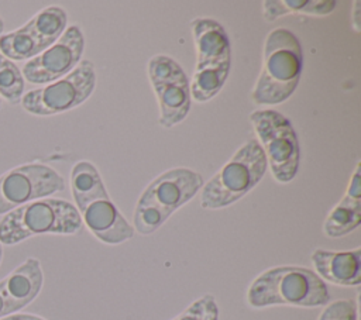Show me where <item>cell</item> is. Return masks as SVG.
<instances>
[{"label":"cell","instance_id":"26","mask_svg":"<svg viewBox=\"0 0 361 320\" xmlns=\"http://www.w3.org/2000/svg\"><path fill=\"white\" fill-rule=\"evenodd\" d=\"M1 259H3V245L0 242V264H1Z\"/></svg>","mask_w":361,"mask_h":320},{"label":"cell","instance_id":"8","mask_svg":"<svg viewBox=\"0 0 361 320\" xmlns=\"http://www.w3.org/2000/svg\"><path fill=\"white\" fill-rule=\"evenodd\" d=\"M250 121L272 176L281 183L293 180L299 169L300 148L290 120L274 109H261L250 114Z\"/></svg>","mask_w":361,"mask_h":320},{"label":"cell","instance_id":"18","mask_svg":"<svg viewBox=\"0 0 361 320\" xmlns=\"http://www.w3.org/2000/svg\"><path fill=\"white\" fill-rule=\"evenodd\" d=\"M41 52L39 44L27 24L0 35V54L13 62L28 61Z\"/></svg>","mask_w":361,"mask_h":320},{"label":"cell","instance_id":"19","mask_svg":"<svg viewBox=\"0 0 361 320\" xmlns=\"http://www.w3.org/2000/svg\"><path fill=\"white\" fill-rule=\"evenodd\" d=\"M25 90V80L16 62L4 55L0 59V99L8 104H18Z\"/></svg>","mask_w":361,"mask_h":320},{"label":"cell","instance_id":"10","mask_svg":"<svg viewBox=\"0 0 361 320\" xmlns=\"http://www.w3.org/2000/svg\"><path fill=\"white\" fill-rule=\"evenodd\" d=\"M147 73L159 107V125L171 128L182 123L190 111L192 97L190 80L180 63L164 54L154 55Z\"/></svg>","mask_w":361,"mask_h":320},{"label":"cell","instance_id":"1","mask_svg":"<svg viewBox=\"0 0 361 320\" xmlns=\"http://www.w3.org/2000/svg\"><path fill=\"white\" fill-rule=\"evenodd\" d=\"M71 192L82 223L100 242L117 245L134 237L133 224L110 199L106 185L92 162L79 161L72 166Z\"/></svg>","mask_w":361,"mask_h":320},{"label":"cell","instance_id":"7","mask_svg":"<svg viewBox=\"0 0 361 320\" xmlns=\"http://www.w3.org/2000/svg\"><path fill=\"white\" fill-rule=\"evenodd\" d=\"M268 164L255 138L245 141L200 189V206L217 210L238 202L264 178Z\"/></svg>","mask_w":361,"mask_h":320},{"label":"cell","instance_id":"25","mask_svg":"<svg viewBox=\"0 0 361 320\" xmlns=\"http://www.w3.org/2000/svg\"><path fill=\"white\" fill-rule=\"evenodd\" d=\"M4 32V21H3V18H1V16H0V35Z\"/></svg>","mask_w":361,"mask_h":320},{"label":"cell","instance_id":"13","mask_svg":"<svg viewBox=\"0 0 361 320\" xmlns=\"http://www.w3.org/2000/svg\"><path fill=\"white\" fill-rule=\"evenodd\" d=\"M44 272L38 258L28 257L0 281V292L7 300L11 314L18 313L39 295Z\"/></svg>","mask_w":361,"mask_h":320},{"label":"cell","instance_id":"23","mask_svg":"<svg viewBox=\"0 0 361 320\" xmlns=\"http://www.w3.org/2000/svg\"><path fill=\"white\" fill-rule=\"evenodd\" d=\"M8 314H11L10 306H8L7 300L4 299L3 293L0 292V319H1V317H6V316H8Z\"/></svg>","mask_w":361,"mask_h":320},{"label":"cell","instance_id":"15","mask_svg":"<svg viewBox=\"0 0 361 320\" xmlns=\"http://www.w3.org/2000/svg\"><path fill=\"white\" fill-rule=\"evenodd\" d=\"M361 164L357 162L355 169L348 182L347 190L341 200L327 214L323 233L330 238L344 237L353 233L361 224Z\"/></svg>","mask_w":361,"mask_h":320},{"label":"cell","instance_id":"21","mask_svg":"<svg viewBox=\"0 0 361 320\" xmlns=\"http://www.w3.org/2000/svg\"><path fill=\"white\" fill-rule=\"evenodd\" d=\"M319 320H358V304L351 299L329 302L322 310Z\"/></svg>","mask_w":361,"mask_h":320},{"label":"cell","instance_id":"9","mask_svg":"<svg viewBox=\"0 0 361 320\" xmlns=\"http://www.w3.org/2000/svg\"><path fill=\"white\" fill-rule=\"evenodd\" d=\"M94 65L89 59H82L66 76L24 92L20 104L24 111L32 116L61 114L85 103L94 92Z\"/></svg>","mask_w":361,"mask_h":320},{"label":"cell","instance_id":"11","mask_svg":"<svg viewBox=\"0 0 361 320\" xmlns=\"http://www.w3.org/2000/svg\"><path fill=\"white\" fill-rule=\"evenodd\" d=\"M65 190V179L42 162H28L0 175V216Z\"/></svg>","mask_w":361,"mask_h":320},{"label":"cell","instance_id":"6","mask_svg":"<svg viewBox=\"0 0 361 320\" xmlns=\"http://www.w3.org/2000/svg\"><path fill=\"white\" fill-rule=\"evenodd\" d=\"M196 68L190 83V97L197 103L212 100L226 85L231 68V45L224 27L209 17H197L190 23Z\"/></svg>","mask_w":361,"mask_h":320},{"label":"cell","instance_id":"28","mask_svg":"<svg viewBox=\"0 0 361 320\" xmlns=\"http://www.w3.org/2000/svg\"><path fill=\"white\" fill-rule=\"evenodd\" d=\"M1 58H3V55H1V54H0V59H1Z\"/></svg>","mask_w":361,"mask_h":320},{"label":"cell","instance_id":"24","mask_svg":"<svg viewBox=\"0 0 361 320\" xmlns=\"http://www.w3.org/2000/svg\"><path fill=\"white\" fill-rule=\"evenodd\" d=\"M360 1H355L354 3V13H353V27L354 30L358 32L360 31V14H358V10H360Z\"/></svg>","mask_w":361,"mask_h":320},{"label":"cell","instance_id":"27","mask_svg":"<svg viewBox=\"0 0 361 320\" xmlns=\"http://www.w3.org/2000/svg\"><path fill=\"white\" fill-rule=\"evenodd\" d=\"M1 106H3V100L0 99V110H1Z\"/></svg>","mask_w":361,"mask_h":320},{"label":"cell","instance_id":"14","mask_svg":"<svg viewBox=\"0 0 361 320\" xmlns=\"http://www.w3.org/2000/svg\"><path fill=\"white\" fill-rule=\"evenodd\" d=\"M314 272L324 282L338 286L361 283V248L350 251H329L317 248L310 255Z\"/></svg>","mask_w":361,"mask_h":320},{"label":"cell","instance_id":"20","mask_svg":"<svg viewBox=\"0 0 361 320\" xmlns=\"http://www.w3.org/2000/svg\"><path fill=\"white\" fill-rule=\"evenodd\" d=\"M171 320H219L217 302L213 295L206 293Z\"/></svg>","mask_w":361,"mask_h":320},{"label":"cell","instance_id":"22","mask_svg":"<svg viewBox=\"0 0 361 320\" xmlns=\"http://www.w3.org/2000/svg\"><path fill=\"white\" fill-rule=\"evenodd\" d=\"M11 319L13 320H47L41 316L31 314V313H14V314H11Z\"/></svg>","mask_w":361,"mask_h":320},{"label":"cell","instance_id":"4","mask_svg":"<svg viewBox=\"0 0 361 320\" xmlns=\"http://www.w3.org/2000/svg\"><path fill=\"white\" fill-rule=\"evenodd\" d=\"M203 176L189 168H172L154 178L140 195L134 214V231L155 233L178 209L190 202L202 189Z\"/></svg>","mask_w":361,"mask_h":320},{"label":"cell","instance_id":"5","mask_svg":"<svg viewBox=\"0 0 361 320\" xmlns=\"http://www.w3.org/2000/svg\"><path fill=\"white\" fill-rule=\"evenodd\" d=\"M83 227L80 214L73 203L44 197L25 203L0 219L1 245H16L41 234L73 235Z\"/></svg>","mask_w":361,"mask_h":320},{"label":"cell","instance_id":"12","mask_svg":"<svg viewBox=\"0 0 361 320\" xmlns=\"http://www.w3.org/2000/svg\"><path fill=\"white\" fill-rule=\"evenodd\" d=\"M85 37L79 25H68L61 38L21 68L24 80L32 85H48L71 73L82 61Z\"/></svg>","mask_w":361,"mask_h":320},{"label":"cell","instance_id":"2","mask_svg":"<svg viewBox=\"0 0 361 320\" xmlns=\"http://www.w3.org/2000/svg\"><path fill=\"white\" fill-rule=\"evenodd\" d=\"M303 69V51L298 37L288 28H274L265 38L262 69L251 99L258 106L286 101L296 90Z\"/></svg>","mask_w":361,"mask_h":320},{"label":"cell","instance_id":"16","mask_svg":"<svg viewBox=\"0 0 361 320\" xmlns=\"http://www.w3.org/2000/svg\"><path fill=\"white\" fill-rule=\"evenodd\" d=\"M34 38L45 51L56 42L68 27V13L61 6H48L37 11L27 23Z\"/></svg>","mask_w":361,"mask_h":320},{"label":"cell","instance_id":"17","mask_svg":"<svg viewBox=\"0 0 361 320\" xmlns=\"http://www.w3.org/2000/svg\"><path fill=\"white\" fill-rule=\"evenodd\" d=\"M337 6L334 0H265L262 16L267 21H275L281 16L299 13L307 16H327Z\"/></svg>","mask_w":361,"mask_h":320},{"label":"cell","instance_id":"3","mask_svg":"<svg viewBox=\"0 0 361 320\" xmlns=\"http://www.w3.org/2000/svg\"><path fill=\"white\" fill-rule=\"evenodd\" d=\"M252 309L276 304L296 307H320L330 302L327 283L306 266L281 265L261 272L247 290Z\"/></svg>","mask_w":361,"mask_h":320}]
</instances>
